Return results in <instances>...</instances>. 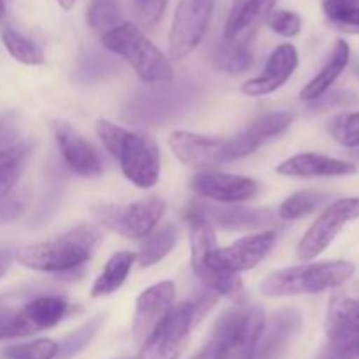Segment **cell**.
I'll use <instances>...</instances> for the list:
<instances>
[{"label": "cell", "instance_id": "obj_30", "mask_svg": "<svg viewBox=\"0 0 359 359\" xmlns=\"http://www.w3.org/2000/svg\"><path fill=\"white\" fill-rule=\"evenodd\" d=\"M86 23L91 30L104 35L123 23L119 0H90L86 7Z\"/></svg>", "mask_w": 359, "mask_h": 359}, {"label": "cell", "instance_id": "obj_27", "mask_svg": "<svg viewBox=\"0 0 359 359\" xmlns=\"http://www.w3.org/2000/svg\"><path fill=\"white\" fill-rule=\"evenodd\" d=\"M177 241L179 230L174 223L153 230L146 238H142L139 252L135 255V262L142 269H149V266L160 263L175 248Z\"/></svg>", "mask_w": 359, "mask_h": 359}, {"label": "cell", "instance_id": "obj_7", "mask_svg": "<svg viewBox=\"0 0 359 359\" xmlns=\"http://www.w3.org/2000/svg\"><path fill=\"white\" fill-rule=\"evenodd\" d=\"M265 332V314L258 305H237L221 314L209 344L212 359H255Z\"/></svg>", "mask_w": 359, "mask_h": 359}, {"label": "cell", "instance_id": "obj_1", "mask_svg": "<svg viewBox=\"0 0 359 359\" xmlns=\"http://www.w3.org/2000/svg\"><path fill=\"white\" fill-rule=\"evenodd\" d=\"M102 233L91 224H79L60 237L18 249L16 259L27 269L53 276H76L93 258Z\"/></svg>", "mask_w": 359, "mask_h": 359}, {"label": "cell", "instance_id": "obj_43", "mask_svg": "<svg viewBox=\"0 0 359 359\" xmlns=\"http://www.w3.org/2000/svg\"><path fill=\"white\" fill-rule=\"evenodd\" d=\"M189 359H212V351H210L209 344H205V346H203L202 349L195 354V356L189 358Z\"/></svg>", "mask_w": 359, "mask_h": 359}, {"label": "cell", "instance_id": "obj_24", "mask_svg": "<svg viewBox=\"0 0 359 359\" xmlns=\"http://www.w3.org/2000/svg\"><path fill=\"white\" fill-rule=\"evenodd\" d=\"M35 144L32 140L0 151V200L9 198L20 182L21 175L34 154Z\"/></svg>", "mask_w": 359, "mask_h": 359}, {"label": "cell", "instance_id": "obj_17", "mask_svg": "<svg viewBox=\"0 0 359 359\" xmlns=\"http://www.w3.org/2000/svg\"><path fill=\"white\" fill-rule=\"evenodd\" d=\"M293 121L294 114L287 111L270 112V114L258 118L256 121H252L251 125L245 126L242 132H238L237 135L228 139V142H230L231 160H242V158L252 154L255 151H258L263 144L269 142L270 139L286 132V130L293 125Z\"/></svg>", "mask_w": 359, "mask_h": 359}, {"label": "cell", "instance_id": "obj_34", "mask_svg": "<svg viewBox=\"0 0 359 359\" xmlns=\"http://www.w3.org/2000/svg\"><path fill=\"white\" fill-rule=\"evenodd\" d=\"M328 132L346 147H359V111L340 112L330 119Z\"/></svg>", "mask_w": 359, "mask_h": 359}, {"label": "cell", "instance_id": "obj_29", "mask_svg": "<svg viewBox=\"0 0 359 359\" xmlns=\"http://www.w3.org/2000/svg\"><path fill=\"white\" fill-rule=\"evenodd\" d=\"M330 202L328 193L314 191V189H304L287 196L277 209V216L280 221H297L309 216L319 207L326 205Z\"/></svg>", "mask_w": 359, "mask_h": 359}, {"label": "cell", "instance_id": "obj_8", "mask_svg": "<svg viewBox=\"0 0 359 359\" xmlns=\"http://www.w3.org/2000/svg\"><path fill=\"white\" fill-rule=\"evenodd\" d=\"M167 202L158 195L144 196L132 203H97L91 207L95 221L109 231L130 238L142 241L163 217Z\"/></svg>", "mask_w": 359, "mask_h": 359}, {"label": "cell", "instance_id": "obj_2", "mask_svg": "<svg viewBox=\"0 0 359 359\" xmlns=\"http://www.w3.org/2000/svg\"><path fill=\"white\" fill-rule=\"evenodd\" d=\"M95 132L132 184L140 189H149L158 184L161 156L153 137L133 132L109 119H98Z\"/></svg>", "mask_w": 359, "mask_h": 359}, {"label": "cell", "instance_id": "obj_28", "mask_svg": "<svg viewBox=\"0 0 359 359\" xmlns=\"http://www.w3.org/2000/svg\"><path fill=\"white\" fill-rule=\"evenodd\" d=\"M300 318L293 312H284L273 319L266 337H262L255 359H277L286 347L290 337L297 332Z\"/></svg>", "mask_w": 359, "mask_h": 359}, {"label": "cell", "instance_id": "obj_12", "mask_svg": "<svg viewBox=\"0 0 359 359\" xmlns=\"http://www.w3.org/2000/svg\"><path fill=\"white\" fill-rule=\"evenodd\" d=\"M168 146L181 163L198 172L216 170L221 165L230 163V142L228 139L205 137L200 133L175 130L168 135Z\"/></svg>", "mask_w": 359, "mask_h": 359}, {"label": "cell", "instance_id": "obj_40", "mask_svg": "<svg viewBox=\"0 0 359 359\" xmlns=\"http://www.w3.org/2000/svg\"><path fill=\"white\" fill-rule=\"evenodd\" d=\"M25 205L18 200H0V223H6V221L14 219V217L20 216L23 212Z\"/></svg>", "mask_w": 359, "mask_h": 359}, {"label": "cell", "instance_id": "obj_14", "mask_svg": "<svg viewBox=\"0 0 359 359\" xmlns=\"http://www.w3.org/2000/svg\"><path fill=\"white\" fill-rule=\"evenodd\" d=\"M53 133L60 154L70 170L81 177H100L104 172V161L100 154L72 125L63 121L53 123Z\"/></svg>", "mask_w": 359, "mask_h": 359}, {"label": "cell", "instance_id": "obj_9", "mask_svg": "<svg viewBox=\"0 0 359 359\" xmlns=\"http://www.w3.org/2000/svg\"><path fill=\"white\" fill-rule=\"evenodd\" d=\"M326 337L319 359H359V298L339 293L330 300Z\"/></svg>", "mask_w": 359, "mask_h": 359}, {"label": "cell", "instance_id": "obj_38", "mask_svg": "<svg viewBox=\"0 0 359 359\" xmlns=\"http://www.w3.org/2000/svg\"><path fill=\"white\" fill-rule=\"evenodd\" d=\"M328 21L339 30L349 32V34H359V7L340 11V13L328 18Z\"/></svg>", "mask_w": 359, "mask_h": 359}, {"label": "cell", "instance_id": "obj_37", "mask_svg": "<svg viewBox=\"0 0 359 359\" xmlns=\"http://www.w3.org/2000/svg\"><path fill=\"white\" fill-rule=\"evenodd\" d=\"M168 0H142L139 4V16L146 27H154L160 23L163 18L165 11H167Z\"/></svg>", "mask_w": 359, "mask_h": 359}, {"label": "cell", "instance_id": "obj_19", "mask_svg": "<svg viewBox=\"0 0 359 359\" xmlns=\"http://www.w3.org/2000/svg\"><path fill=\"white\" fill-rule=\"evenodd\" d=\"M175 302V284L163 280L147 287L140 293L135 304V319H133V337L142 344L158 321L170 311Z\"/></svg>", "mask_w": 359, "mask_h": 359}, {"label": "cell", "instance_id": "obj_35", "mask_svg": "<svg viewBox=\"0 0 359 359\" xmlns=\"http://www.w3.org/2000/svg\"><path fill=\"white\" fill-rule=\"evenodd\" d=\"M102 326V319H91L90 323L83 326L81 330H77L74 335H70L69 339L63 344H60V353L56 359H69L72 358L74 354H77L79 351H83L88 344L91 342V339L95 337V333L98 332V328Z\"/></svg>", "mask_w": 359, "mask_h": 359}, {"label": "cell", "instance_id": "obj_32", "mask_svg": "<svg viewBox=\"0 0 359 359\" xmlns=\"http://www.w3.org/2000/svg\"><path fill=\"white\" fill-rule=\"evenodd\" d=\"M2 41L6 49L9 51V55L20 63H25V65H41L44 62V53H42V49L34 41L25 37L23 34H20L14 28H4Z\"/></svg>", "mask_w": 359, "mask_h": 359}, {"label": "cell", "instance_id": "obj_6", "mask_svg": "<svg viewBox=\"0 0 359 359\" xmlns=\"http://www.w3.org/2000/svg\"><path fill=\"white\" fill-rule=\"evenodd\" d=\"M214 302L216 294L209 293V297L172 305L170 311L146 337L137 359H179L196 321L209 311V305Z\"/></svg>", "mask_w": 359, "mask_h": 359}, {"label": "cell", "instance_id": "obj_13", "mask_svg": "<svg viewBox=\"0 0 359 359\" xmlns=\"http://www.w3.org/2000/svg\"><path fill=\"white\" fill-rule=\"evenodd\" d=\"M189 188L195 195L219 203L248 202L259 193V184L255 179L219 170L198 172L189 179Z\"/></svg>", "mask_w": 359, "mask_h": 359}, {"label": "cell", "instance_id": "obj_22", "mask_svg": "<svg viewBox=\"0 0 359 359\" xmlns=\"http://www.w3.org/2000/svg\"><path fill=\"white\" fill-rule=\"evenodd\" d=\"M351 62V48L346 41L339 39L333 46L332 53H330L328 60L323 65V69L302 88L300 91V100L302 102H312L319 100L323 95H326L330 91V88L333 86L337 79L342 76L344 70L347 69Z\"/></svg>", "mask_w": 359, "mask_h": 359}, {"label": "cell", "instance_id": "obj_48", "mask_svg": "<svg viewBox=\"0 0 359 359\" xmlns=\"http://www.w3.org/2000/svg\"><path fill=\"white\" fill-rule=\"evenodd\" d=\"M118 359H130V358H118Z\"/></svg>", "mask_w": 359, "mask_h": 359}, {"label": "cell", "instance_id": "obj_44", "mask_svg": "<svg viewBox=\"0 0 359 359\" xmlns=\"http://www.w3.org/2000/svg\"><path fill=\"white\" fill-rule=\"evenodd\" d=\"M76 2H77V0H58L60 7H62V9H65V11L72 9V7L76 6Z\"/></svg>", "mask_w": 359, "mask_h": 359}, {"label": "cell", "instance_id": "obj_41", "mask_svg": "<svg viewBox=\"0 0 359 359\" xmlns=\"http://www.w3.org/2000/svg\"><path fill=\"white\" fill-rule=\"evenodd\" d=\"M351 7H359V0H325L323 2V11H325L326 18H332L333 14L351 9Z\"/></svg>", "mask_w": 359, "mask_h": 359}, {"label": "cell", "instance_id": "obj_26", "mask_svg": "<svg viewBox=\"0 0 359 359\" xmlns=\"http://www.w3.org/2000/svg\"><path fill=\"white\" fill-rule=\"evenodd\" d=\"M135 263V252L118 251L107 259L104 270L91 286V298L109 297L116 293L128 279V273Z\"/></svg>", "mask_w": 359, "mask_h": 359}, {"label": "cell", "instance_id": "obj_16", "mask_svg": "<svg viewBox=\"0 0 359 359\" xmlns=\"http://www.w3.org/2000/svg\"><path fill=\"white\" fill-rule=\"evenodd\" d=\"M277 0H233L223 28V41L249 46L256 32L273 13Z\"/></svg>", "mask_w": 359, "mask_h": 359}, {"label": "cell", "instance_id": "obj_31", "mask_svg": "<svg viewBox=\"0 0 359 359\" xmlns=\"http://www.w3.org/2000/svg\"><path fill=\"white\" fill-rule=\"evenodd\" d=\"M252 53L249 46H233L221 41L214 51V63L219 70L228 74H244L252 67Z\"/></svg>", "mask_w": 359, "mask_h": 359}, {"label": "cell", "instance_id": "obj_39", "mask_svg": "<svg viewBox=\"0 0 359 359\" xmlns=\"http://www.w3.org/2000/svg\"><path fill=\"white\" fill-rule=\"evenodd\" d=\"M354 102V95L351 93H344V91H337V93L332 95H323L319 100L312 102L311 107L314 109H332V107H342V105L351 104Z\"/></svg>", "mask_w": 359, "mask_h": 359}, {"label": "cell", "instance_id": "obj_45", "mask_svg": "<svg viewBox=\"0 0 359 359\" xmlns=\"http://www.w3.org/2000/svg\"><path fill=\"white\" fill-rule=\"evenodd\" d=\"M4 14H6V2H4V0H0V18H2Z\"/></svg>", "mask_w": 359, "mask_h": 359}, {"label": "cell", "instance_id": "obj_33", "mask_svg": "<svg viewBox=\"0 0 359 359\" xmlns=\"http://www.w3.org/2000/svg\"><path fill=\"white\" fill-rule=\"evenodd\" d=\"M60 344L51 339H37L27 344L6 347L0 351V359H56Z\"/></svg>", "mask_w": 359, "mask_h": 359}, {"label": "cell", "instance_id": "obj_36", "mask_svg": "<svg viewBox=\"0 0 359 359\" xmlns=\"http://www.w3.org/2000/svg\"><path fill=\"white\" fill-rule=\"evenodd\" d=\"M266 23H269L270 30L286 39L297 37L302 32V18L293 11H273L269 20H266Z\"/></svg>", "mask_w": 359, "mask_h": 359}, {"label": "cell", "instance_id": "obj_21", "mask_svg": "<svg viewBox=\"0 0 359 359\" xmlns=\"http://www.w3.org/2000/svg\"><path fill=\"white\" fill-rule=\"evenodd\" d=\"M205 216L214 224L223 230L231 231H265L279 224L277 210L256 209V207H202Z\"/></svg>", "mask_w": 359, "mask_h": 359}, {"label": "cell", "instance_id": "obj_18", "mask_svg": "<svg viewBox=\"0 0 359 359\" xmlns=\"http://www.w3.org/2000/svg\"><path fill=\"white\" fill-rule=\"evenodd\" d=\"M277 242V233L273 230L256 231V233L242 237L226 248H219V259L233 273L248 272L256 269L269 256Z\"/></svg>", "mask_w": 359, "mask_h": 359}, {"label": "cell", "instance_id": "obj_10", "mask_svg": "<svg viewBox=\"0 0 359 359\" xmlns=\"http://www.w3.org/2000/svg\"><path fill=\"white\" fill-rule=\"evenodd\" d=\"M216 0H179L168 34V55L181 62L202 44Z\"/></svg>", "mask_w": 359, "mask_h": 359}, {"label": "cell", "instance_id": "obj_46", "mask_svg": "<svg viewBox=\"0 0 359 359\" xmlns=\"http://www.w3.org/2000/svg\"><path fill=\"white\" fill-rule=\"evenodd\" d=\"M354 72H356V77L359 79V65H356V69H354Z\"/></svg>", "mask_w": 359, "mask_h": 359}, {"label": "cell", "instance_id": "obj_25", "mask_svg": "<svg viewBox=\"0 0 359 359\" xmlns=\"http://www.w3.org/2000/svg\"><path fill=\"white\" fill-rule=\"evenodd\" d=\"M28 297L0 298V342L11 339H27L37 335V330L28 321L25 302Z\"/></svg>", "mask_w": 359, "mask_h": 359}, {"label": "cell", "instance_id": "obj_11", "mask_svg": "<svg viewBox=\"0 0 359 359\" xmlns=\"http://www.w3.org/2000/svg\"><path fill=\"white\" fill-rule=\"evenodd\" d=\"M358 217L359 198H340L330 203L302 237L297 249L298 259L309 263L321 256L332 245L337 235L346 228V224Z\"/></svg>", "mask_w": 359, "mask_h": 359}, {"label": "cell", "instance_id": "obj_5", "mask_svg": "<svg viewBox=\"0 0 359 359\" xmlns=\"http://www.w3.org/2000/svg\"><path fill=\"white\" fill-rule=\"evenodd\" d=\"M102 42L109 51L126 60L142 83L158 84L174 81V67L168 56L147 39L137 25L123 21L102 35Z\"/></svg>", "mask_w": 359, "mask_h": 359}, {"label": "cell", "instance_id": "obj_47", "mask_svg": "<svg viewBox=\"0 0 359 359\" xmlns=\"http://www.w3.org/2000/svg\"><path fill=\"white\" fill-rule=\"evenodd\" d=\"M135 2H137V4H139V2H142V0H135Z\"/></svg>", "mask_w": 359, "mask_h": 359}, {"label": "cell", "instance_id": "obj_42", "mask_svg": "<svg viewBox=\"0 0 359 359\" xmlns=\"http://www.w3.org/2000/svg\"><path fill=\"white\" fill-rule=\"evenodd\" d=\"M11 263H13V255L6 249H0V277L9 270Z\"/></svg>", "mask_w": 359, "mask_h": 359}, {"label": "cell", "instance_id": "obj_15", "mask_svg": "<svg viewBox=\"0 0 359 359\" xmlns=\"http://www.w3.org/2000/svg\"><path fill=\"white\" fill-rule=\"evenodd\" d=\"M298 63H300L298 49L291 42H284L270 53L265 67H263V72L252 79L245 81L241 86V91L245 97L251 98L276 93L279 88H283L290 81L294 70L298 69Z\"/></svg>", "mask_w": 359, "mask_h": 359}, {"label": "cell", "instance_id": "obj_23", "mask_svg": "<svg viewBox=\"0 0 359 359\" xmlns=\"http://www.w3.org/2000/svg\"><path fill=\"white\" fill-rule=\"evenodd\" d=\"M70 311L69 302L60 294H28L25 312L37 333L58 326Z\"/></svg>", "mask_w": 359, "mask_h": 359}, {"label": "cell", "instance_id": "obj_20", "mask_svg": "<svg viewBox=\"0 0 359 359\" xmlns=\"http://www.w3.org/2000/svg\"><path fill=\"white\" fill-rule=\"evenodd\" d=\"M277 174L284 177L318 179V177H346L356 174V165L339 158L318 153H300L277 165Z\"/></svg>", "mask_w": 359, "mask_h": 359}, {"label": "cell", "instance_id": "obj_4", "mask_svg": "<svg viewBox=\"0 0 359 359\" xmlns=\"http://www.w3.org/2000/svg\"><path fill=\"white\" fill-rule=\"evenodd\" d=\"M356 272L354 263L346 259L333 262L304 263L270 273L262 283V294L266 298L300 297L319 294L323 291L337 290L346 284Z\"/></svg>", "mask_w": 359, "mask_h": 359}, {"label": "cell", "instance_id": "obj_3", "mask_svg": "<svg viewBox=\"0 0 359 359\" xmlns=\"http://www.w3.org/2000/svg\"><path fill=\"white\" fill-rule=\"evenodd\" d=\"M189 226L191 269L200 283L216 297H226L241 305L244 302V284L237 273L224 269L219 259L216 231L202 207H191L184 214Z\"/></svg>", "mask_w": 359, "mask_h": 359}]
</instances>
